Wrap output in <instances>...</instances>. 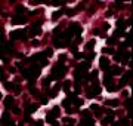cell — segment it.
Here are the masks:
<instances>
[{"mask_svg": "<svg viewBox=\"0 0 133 126\" xmlns=\"http://www.w3.org/2000/svg\"><path fill=\"white\" fill-rule=\"evenodd\" d=\"M110 28V24L108 22H104V30H108Z\"/></svg>", "mask_w": 133, "mask_h": 126, "instance_id": "c3c4849f", "label": "cell"}, {"mask_svg": "<svg viewBox=\"0 0 133 126\" xmlns=\"http://www.w3.org/2000/svg\"><path fill=\"white\" fill-rule=\"evenodd\" d=\"M105 104L110 105V107H117L118 105V101L117 99H108V101H105Z\"/></svg>", "mask_w": 133, "mask_h": 126, "instance_id": "d6986e66", "label": "cell"}, {"mask_svg": "<svg viewBox=\"0 0 133 126\" xmlns=\"http://www.w3.org/2000/svg\"><path fill=\"white\" fill-rule=\"evenodd\" d=\"M27 31L25 30H15V31H11V39L12 40H16V39H21V40H27Z\"/></svg>", "mask_w": 133, "mask_h": 126, "instance_id": "7a4b0ae2", "label": "cell"}, {"mask_svg": "<svg viewBox=\"0 0 133 126\" xmlns=\"http://www.w3.org/2000/svg\"><path fill=\"white\" fill-rule=\"evenodd\" d=\"M89 68H90V64H89L87 61H86V62H81V64H78V67H77V70H80L81 73H87Z\"/></svg>", "mask_w": 133, "mask_h": 126, "instance_id": "7c38bea8", "label": "cell"}, {"mask_svg": "<svg viewBox=\"0 0 133 126\" xmlns=\"http://www.w3.org/2000/svg\"><path fill=\"white\" fill-rule=\"evenodd\" d=\"M120 48H121V49H124V48H129V43H121V45H120Z\"/></svg>", "mask_w": 133, "mask_h": 126, "instance_id": "681fc988", "label": "cell"}, {"mask_svg": "<svg viewBox=\"0 0 133 126\" xmlns=\"http://www.w3.org/2000/svg\"><path fill=\"white\" fill-rule=\"evenodd\" d=\"M114 122V116H106L105 119H102L101 120V123L102 125H108V123H112Z\"/></svg>", "mask_w": 133, "mask_h": 126, "instance_id": "e0dca14e", "label": "cell"}, {"mask_svg": "<svg viewBox=\"0 0 133 126\" xmlns=\"http://www.w3.org/2000/svg\"><path fill=\"white\" fill-rule=\"evenodd\" d=\"M27 21V18H25V16H22V15H15L13 16V18H12V24H24Z\"/></svg>", "mask_w": 133, "mask_h": 126, "instance_id": "30bf717a", "label": "cell"}, {"mask_svg": "<svg viewBox=\"0 0 133 126\" xmlns=\"http://www.w3.org/2000/svg\"><path fill=\"white\" fill-rule=\"evenodd\" d=\"M105 15H106V16H111V15H112V11H111V9H110V11H106V13H105Z\"/></svg>", "mask_w": 133, "mask_h": 126, "instance_id": "f5cc1de1", "label": "cell"}, {"mask_svg": "<svg viewBox=\"0 0 133 126\" xmlns=\"http://www.w3.org/2000/svg\"><path fill=\"white\" fill-rule=\"evenodd\" d=\"M120 126H130V120H129V117H124V119H121L118 122Z\"/></svg>", "mask_w": 133, "mask_h": 126, "instance_id": "ffe728a7", "label": "cell"}, {"mask_svg": "<svg viewBox=\"0 0 133 126\" xmlns=\"http://www.w3.org/2000/svg\"><path fill=\"white\" fill-rule=\"evenodd\" d=\"M12 111H13L15 114H19V111H21V110H19L18 107H13V108H12Z\"/></svg>", "mask_w": 133, "mask_h": 126, "instance_id": "f6af8a7d", "label": "cell"}, {"mask_svg": "<svg viewBox=\"0 0 133 126\" xmlns=\"http://www.w3.org/2000/svg\"><path fill=\"white\" fill-rule=\"evenodd\" d=\"M59 113H61L59 107H56V105H55V107L52 108V114H53V116H59Z\"/></svg>", "mask_w": 133, "mask_h": 126, "instance_id": "83f0119b", "label": "cell"}, {"mask_svg": "<svg viewBox=\"0 0 133 126\" xmlns=\"http://www.w3.org/2000/svg\"><path fill=\"white\" fill-rule=\"evenodd\" d=\"M73 102H74L77 107H80V105H83V99H80V98H75V99L73 101Z\"/></svg>", "mask_w": 133, "mask_h": 126, "instance_id": "f546056e", "label": "cell"}, {"mask_svg": "<svg viewBox=\"0 0 133 126\" xmlns=\"http://www.w3.org/2000/svg\"><path fill=\"white\" fill-rule=\"evenodd\" d=\"M81 125L83 126H95V120L92 119V117H90V119H83L81 120Z\"/></svg>", "mask_w": 133, "mask_h": 126, "instance_id": "5bb4252c", "label": "cell"}, {"mask_svg": "<svg viewBox=\"0 0 133 126\" xmlns=\"http://www.w3.org/2000/svg\"><path fill=\"white\" fill-rule=\"evenodd\" d=\"M13 90L15 92H21V86L19 85H13Z\"/></svg>", "mask_w": 133, "mask_h": 126, "instance_id": "7bdbcfd3", "label": "cell"}, {"mask_svg": "<svg viewBox=\"0 0 133 126\" xmlns=\"http://www.w3.org/2000/svg\"><path fill=\"white\" fill-rule=\"evenodd\" d=\"M74 56H75V60H81V58H84V55H83V54H80V52L74 54Z\"/></svg>", "mask_w": 133, "mask_h": 126, "instance_id": "ab89813d", "label": "cell"}, {"mask_svg": "<svg viewBox=\"0 0 133 126\" xmlns=\"http://www.w3.org/2000/svg\"><path fill=\"white\" fill-rule=\"evenodd\" d=\"M44 54H46V56H52V55H53V49H52V48L46 49V52H44Z\"/></svg>", "mask_w": 133, "mask_h": 126, "instance_id": "8d00e7d4", "label": "cell"}, {"mask_svg": "<svg viewBox=\"0 0 133 126\" xmlns=\"http://www.w3.org/2000/svg\"><path fill=\"white\" fill-rule=\"evenodd\" d=\"M62 88H64V90H65L67 94H68V92H69V88H71V82H69V80H65V82H62Z\"/></svg>", "mask_w": 133, "mask_h": 126, "instance_id": "ac0fdd59", "label": "cell"}, {"mask_svg": "<svg viewBox=\"0 0 133 126\" xmlns=\"http://www.w3.org/2000/svg\"><path fill=\"white\" fill-rule=\"evenodd\" d=\"M98 74H99V73H98L96 70H95V71H92V79H93V80H96V79H98Z\"/></svg>", "mask_w": 133, "mask_h": 126, "instance_id": "b9f144b4", "label": "cell"}, {"mask_svg": "<svg viewBox=\"0 0 133 126\" xmlns=\"http://www.w3.org/2000/svg\"><path fill=\"white\" fill-rule=\"evenodd\" d=\"M69 28H71V30H73V31L75 33V34H77V37H78L80 34H81V31H83V27H81L80 24H77V22L71 24V25H69Z\"/></svg>", "mask_w": 133, "mask_h": 126, "instance_id": "9c48e42d", "label": "cell"}, {"mask_svg": "<svg viewBox=\"0 0 133 126\" xmlns=\"http://www.w3.org/2000/svg\"><path fill=\"white\" fill-rule=\"evenodd\" d=\"M102 52H104V54H114V49H111V48H104Z\"/></svg>", "mask_w": 133, "mask_h": 126, "instance_id": "1f68e13d", "label": "cell"}, {"mask_svg": "<svg viewBox=\"0 0 133 126\" xmlns=\"http://www.w3.org/2000/svg\"><path fill=\"white\" fill-rule=\"evenodd\" d=\"M121 34H123V30H121V28H117V31H115V39L120 37Z\"/></svg>", "mask_w": 133, "mask_h": 126, "instance_id": "f35d334b", "label": "cell"}, {"mask_svg": "<svg viewBox=\"0 0 133 126\" xmlns=\"http://www.w3.org/2000/svg\"><path fill=\"white\" fill-rule=\"evenodd\" d=\"M65 13H67L68 16H74V15H75V9H67Z\"/></svg>", "mask_w": 133, "mask_h": 126, "instance_id": "4dcf8cb0", "label": "cell"}, {"mask_svg": "<svg viewBox=\"0 0 133 126\" xmlns=\"http://www.w3.org/2000/svg\"><path fill=\"white\" fill-rule=\"evenodd\" d=\"M69 104H71V101H69L68 98H65L64 101H62V107H64V108H65V110H67V108H68V107H71Z\"/></svg>", "mask_w": 133, "mask_h": 126, "instance_id": "cb8c5ba5", "label": "cell"}, {"mask_svg": "<svg viewBox=\"0 0 133 126\" xmlns=\"http://www.w3.org/2000/svg\"><path fill=\"white\" fill-rule=\"evenodd\" d=\"M30 74H31V77L35 80L40 76V65H33L31 68H30Z\"/></svg>", "mask_w": 133, "mask_h": 126, "instance_id": "5b68a950", "label": "cell"}, {"mask_svg": "<svg viewBox=\"0 0 133 126\" xmlns=\"http://www.w3.org/2000/svg\"><path fill=\"white\" fill-rule=\"evenodd\" d=\"M126 107H127V108H130V98H127V99H126Z\"/></svg>", "mask_w": 133, "mask_h": 126, "instance_id": "f907efd6", "label": "cell"}, {"mask_svg": "<svg viewBox=\"0 0 133 126\" xmlns=\"http://www.w3.org/2000/svg\"><path fill=\"white\" fill-rule=\"evenodd\" d=\"M16 12H18V15H21V13L24 12V7H22V6H18V7H16Z\"/></svg>", "mask_w": 133, "mask_h": 126, "instance_id": "60d3db41", "label": "cell"}, {"mask_svg": "<svg viewBox=\"0 0 133 126\" xmlns=\"http://www.w3.org/2000/svg\"><path fill=\"white\" fill-rule=\"evenodd\" d=\"M117 27H118V28H121V30L124 28V19H118V22H117Z\"/></svg>", "mask_w": 133, "mask_h": 126, "instance_id": "836d02e7", "label": "cell"}, {"mask_svg": "<svg viewBox=\"0 0 133 126\" xmlns=\"http://www.w3.org/2000/svg\"><path fill=\"white\" fill-rule=\"evenodd\" d=\"M62 13H65V9H59V11H56V12H53V15H52V19L53 21H56L59 16L62 15Z\"/></svg>", "mask_w": 133, "mask_h": 126, "instance_id": "2e32d148", "label": "cell"}, {"mask_svg": "<svg viewBox=\"0 0 133 126\" xmlns=\"http://www.w3.org/2000/svg\"><path fill=\"white\" fill-rule=\"evenodd\" d=\"M9 71H11L12 74H15V73H16V70H15V67H11V68H9Z\"/></svg>", "mask_w": 133, "mask_h": 126, "instance_id": "816d5d0a", "label": "cell"}, {"mask_svg": "<svg viewBox=\"0 0 133 126\" xmlns=\"http://www.w3.org/2000/svg\"><path fill=\"white\" fill-rule=\"evenodd\" d=\"M65 126H71V125H65Z\"/></svg>", "mask_w": 133, "mask_h": 126, "instance_id": "680465c9", "label": "cell"}, {"mask_svg": "<svg viewBox=\"0 0 133 126\" xmlns=\"http://www.w3.org/2000/svg\"><path fill=\"white\" fill-rule=\"evenodd\" d=\"M3 86H5V89H13V85H12V83L11 82H6V80H3Z\"/></svg>", "mask_w": 133, "mask_h": 126, "instance_id": "603a6c76", "label": "cell"}, {"mask_svg": "<svg viewBox=\"0 0 133 126\" xmlns=\"http://www.w3.org/2000/svg\"><path fill=\"white\" fill-rule=\"evenodd\" d=\"M71 50H73L74 54H77V46H75V45H73V46H71Z\"/></svg>", "mask_w": 133, "mask_h": 126, "instance_id": "7dc6e473", "label": "cell"}, {"mask_svg": "<svg viewBox=\"0 0 133 126\" xmlns=\"http://www.w3.org/2000/svg\"><path fill=\"white\" fill-rule=\"evenodd\" d=\"M46 122H47V123H50L52 126H59V123L55 120V116L52 114V111H50V113H47V116H46Z\"/></svg>", "mask_w": 133, "mask_h": 126, "instance_id": "8fae6325", "label": "cell"}, {"mask_svg": "<svg viewBox=\"0 0 133 126\" xmlns=\"http://www.w3.org/2000/svg\"><path fill=\"white\" fill-rule=\"evenodd\" d=\"M40 101H41V104H47V98L46 96H40Z\"/></svg>", "mask_w": 133, "mask_h": 126, "instance_id": "ee69618b", "label": "cell"}, {"mask_svg": "<svg viewBox=\"0 0 133 126\" xmlns=\"http://www.w3.org/2000/svg\"><path fill=\"white\" fill-rule=\"evenodd\" d=\"M40 31H41V22L39 21V22H35V24H33V27L30 28V36L31 37H34V36H37V34H40Z\"/></svg>", "mask_w": 133, "mask_h": 126, "instance_id": "3957f363", "label": "cell"}, {"mask_svg": "<svg viewBox=\"0 0 133 126\" xmlns=\"http://www.w3.org/2000/svg\"><path fill=\"white\" fill-rule=\"evenodd\" d=\"M106 42H108V45H114L115 42H117V39H115V37H108V39H106Z\"/></svg>", "mask_w": 133, "mask_h": 126, "instance_id": "d6a6232c", "label": "cell"}, {"mask_svg": "<svg viewBox=\"0 0 133 126\" xmlns=\"http://www.w3.org/2000/svg\"><path fill=\"white\" fill-rule=\"evenodd\" d=\"M81 114H83V119H90V117H92V116H90V111H89V110H84Z\"/></svg>", "mask_w": 133, "mask_h": 126, "instance_id": "f1b7e54d", "label": "cell"}, {"mask_svg": "<svg viewBox=\"0 0 133 126\" xmlns=\"http://www.w3.org/2000/svg\"><path fill=\"white\" fill-rule=\"evenodd\" d=\"M3 125H5V126H13V122H12V120H7V122L3 123Z\"/></svg>", "mask_w": 133, "mask_h": 126, "instance_id": "bcb514c9", "label": "cell"}, {"mask_svg": "<svg viewBox=\"0 0 133 126\" xmlns=\"http://www.w3.org/2000/svg\"><path fill=\"white\" fill-rule=\"evenodd\" d=\"M105 88H106V90H108V92H114L115 89H117V86H114V85H112V82H110L108 85H105Z\"/></svg>", "mask_w": 133, "mask_h": 126, "instance_id": "7402d4cb", "label": "cell"}, {"mask_svg": "<svg viewBox=\"0 0 133 126\" xmlns=\"http://www.w3.org/2000/svg\"><path fill=\"white\" fill-rule=\"evenodd\" d=\"M50 80H52V77H50V76H49V77H46V79L43 80V86H44V88H47V86L50 85Z\"/></svg>", "mask_w": 133, "mask_h": 126, "instance_id": "4316f807", "label": "cell"}, {"mask_svg": "<svg viewBox=\"0 0 133 126\" xmlns=\"http://www.w3.org/2000/svg\"><path fill=\"white\" fill-rule=\"evenodd\" d=\"M130 76H132V71H127L126 74L121 77V80H120V83H118V88H123L124 85H127L129 83V79H130Z\"/></svg>", "mask_w": 133, "mask_h": 126, "instance_id": "ba28073f", "label": "cell"}, {"mask_svg": "<svg viewBox=\"0 0 133 126\" xmlns=\"http://www.w3.org/2000/svg\"><path fill=\"white\" fill-rule=\"evenodd\" d=\"M35 126H43V122H35Z\"/></svg>", "mask_w": 133, "mask_h": 126, "instance_id": "11a10c76", "label": "cell"}, {"mask_svg": "<svg viewBox=\"0 0 133 126\" xmlns=\"http://www.w3.org/2000/svg\"><path fill=\"white\" fill-rule=\"evenodd\" d=\"M93 58H95V52H90L89 55H86V60H87V62H89V64L92 62V60H93Z\"/></svg>", "mask_w": 133, "mask_h": 126, "instance_id": "d4e9b609", "label": "cell"}, {"mask_svg": "<svg viewBox=\"0 0 133 126\" xmlns=\"http://www.w3.org/2000/svg\"><path fill=\"white\" fill-rule=\"evenodd\" d=\"M99 67L102 70H108V67H110V60L106 56H101V60H99Z\"/></svg>", "mask_w": 133, "mask_h": 126, "instance_id": "52a82bcc", "label": "cell"}, {"mask_svg": "<svg viewBox=\"0 0 133 126\" xmlns=\"http://www.w3.org/2000/svg\"><path fill=\"white\" fill-rule=\"evenodd\" d=\"M12 102H13V98L9 95V96H6L5 98V101H3V104H5V107L7 108V107H12Z\"/></svg>", "mask_w": 133, "mask_h": 126, "instance_id": "9a60e30c", "label": "cell"}, {"mask_svg": "<svg viewBox=\"0 0 133 126\" xmlns=\"http://www.w3.org/2000/svg\"><path fill=\"white\" fill-rule=\"evenodd\" d=\"M101 92H102L101 86L95 83V85H93V88H92V90H89V92H87V98H95L96 95H99Z\"/></svg>", "mask_w": 133, "mask_h": 126, "instance_id": "277c9868", "label": "cell"}, {"mask_svg": "<svg viewBox=\"0 0 133 126\" xmlns=\"http://www.w3.org/2000/svg\"><path fill=\"white\" fill-rule=\"evenodd\" d=\"M80 42H81V37H80V36L75 37V43H80Z\"/></svg>", "mask_w": 133, "mask_h": 126, "instance_id": "db71d44e", "label": "cell"}, {"mask_svg": "<svg viewBox=\"0 0 133 126\" xmlns=\"http://www.w3.org/2000/svg\"><path fill=\"white\" fill-rule=\"evenodd\" d=\"M65 73H67V67L64 64H59L58 62L55 67H53L50 77H52V80L53 79H61V77H64V76H65Z\"/></svg>", "mask_w": 133, "mask_h": 126, "instance_id": "6da1fadb", "label": "cell"}, {"mask_svg": "<svg viewBox=\"0 0 133 126\" xmlns=\"http://www.w3.org/2000/svg\"><path fill=\"white\" fill-rule=\"evenodd\" d=\"M59 88H61V86L56 85L55 88H53V89L49 92V96H50V98H56V96H58V92H59Z\"/></svg>", "mask_w": 133, "mask_h": 126, "instance_id": "4fadbf2b", "label": "cell"}, {"mask_svg": "<svg viewBox=\"0 0 133 126\" xmlns=\"http://www.w3.org/2000/svg\"><path fill=\"white\" fill-rule=\"evenodd\" d=\"M64 123L67 125V123H71V125H73L74 123V119H71V117H65V119H64Z\"/></svg>", "mask_w": 133, "mask_h": 126, "instance_id": "d590c367", "label": "cell"}, {"mask_svg": "<svg viewBox=\"0 0 133 126\" xmlns=\"http://www.w3.org/2000/svg\"><path fill=\"white\" fill-rule=\"evenodd\" d=\"M65 58H67V55H59V64H64V61H65Z\"/></svg>", "mask_w": 133, "mask_h": 126, "instance_id": "74e56055", "label": "cell"}, {"mask_svg": "<svg viewBox=\"0 0 133 126\" xmlns=\"http://www.w3.org/2000/svg\"><path fill=\"white\" fill-rule=\"evenodd\" d=\"M111 125H112V126H120V125H118V122H112Z\"/></svg>", "mask_w": 133, "mask_h": 126, "instance_id": "6f0895ef", "label": "cell"}, {"mask_svg": "<svg viewBox=\"0 0 133 126\" xmlns=\"http://www.w3.org/2000/svg\"><path fill=\"white\" fill-rule=\"evenodd\" d=\"M121 73H123V70L120 68V67H115V65L114 67H108V74L110 76H120Z\"/></svg>", "mask_w": 133, "mask_h": 126, "instance_id": "8992f818", "label": "cell"}, {"mask_svg": "<svg viewBox=\"0 0 133 126\" xmlns=\"http://www.w3.org/2000/svg\"><path fill=\"white\" fill-rule=\"evenodd\" d=\"M93 48H95V40H90V42H87V43H86V49L87 50H92V52H93Z\"/></svg>", "mask_w": 133, "mask_h": 126, "instance_id": "44dd1931", "label": "cell"}, {"mask_svg": "<svg viewBox=\"0 0 133 126\" xmlns=\"http://www.w3.org/2000/svg\"><path fill=\"white\" fill-rule=\"evenodd\" d=\"M115 6H117V7H123L124 5H123V3H115Z\"/></svg>", "mask_w": 133, "mask_h": 126, "instance_id": "9f6ffc18", "label": "cell"}, {"mask_svg": "<svg viewBox=\"0 0 133 126\" xmlns=\"http://www.w3.org/2000/svg\"><path fill=\"white\" fill-rule=\"evenodd\" d=\"M121 56H123V50H120V52H117V54H115V56H114V61H121Z\"/></svg>", "mask_w": 133, "mask_h": 126, "instance_id": "484cf974", "label": "cell"}, {"mask_svg": "<svg viewBox=\"0 0 133 126\" xmlns=\"http://www.w3.org/2000/svg\"><path fill=\"white\" fill-rule=\"evenodd\" d=\"M7 120H11V119H9V113L5 111V113H3V123H6Z\"/></svg>", "mask_w": 133, "mask_h": 126, "instance_id": "e575fe53", "label": "cell"}]
</instances>
